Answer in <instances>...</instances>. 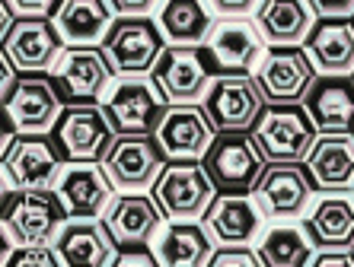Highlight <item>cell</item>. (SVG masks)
<instances>
[{
	"label": "cell",
	"instance_id": "cell-1",
	"mask_svg": "<svg viewBox=\"0 0 354 267\" xmlns=\"http://www.w3.org/2000/svg\"><path fill=\"white\" fill-rule=\"evenodd\" d=\"M99 106L115 137H153L163 115L169 112V102L153 77H115Z\"/></svg>",
	"mask_w": 354,
	"mask_h": 267
},
{
	"label": "cell",
	"instance_id": "cell-2",
	"mask_svg": "<svg viewBox=\"0 0 354 267\" xmlns=\"http://www.w3.org/2000/svg\"><path fill=\"white\" fill-rule=\"evenodd\" d=\"M99 48L115 77H150L166 51V39L153 17H118Z\"/></svg>",
	"mask_w": 354,
	"mask_h": 267
},
{
	"label": "cell",
	"instance_id": "cell-3",
	"mask_svg": "<svg viewBox=\"0 0 354 267\" xmlns=\"http://www.w3.org/2000/svg\"><path fill=\"white\" fill-rule=\"evenodd\" d=\"M201 166L211 185L217 188V195H252L268 162L249 130H230V134H217Z\"/></svg>",
	"mask_w": 354,
	"mask_h": 267
},
{
	"label": "cell",
	"instance_id": "cell-4",
	"mask_svg": "<svg viewBox=\"0 0 354 267\" xmlns=\"http://www.w3.org/2000/svg\"><path fill=\"white\" fill-rule=\"evenodd\" d=\"M249 134L265 162H306L319 140V128L304 106H268Z\"/></svg>",
	"mask_w": 354,
	"mask_h": 267
},
{
	"label": "cell",
	"instance_id": "cell-5",
	"mask_svg": "<svg viewBox=\"0 0 354 267\" xmlns=\"http://www.w3.org/2000/svg\"><path fill=\"white\" fill-rule=\"evenodd\" d=\"M67 210L55 188L41 191H19L3 197V233L13 235L19 248H39L51 245L61 226L67 223Z\"/></svg>",
	"mask_w": 354,
	"mask_h": 267
},
{
	"label": "cell",
	"instance_id": "cell-6",
	"mask_svg": "<svg viewBox=\"0 0 354 267\" xmlns=\"http://www.w3.org/2000/svg\"><path fill=\"white\" fill-rule=\"evenodd\" d=\"M201 108L217 134H230V130L256 128L268 102L252 73H217Z\"/></svg>",
	"mask_w": 354,
	"mask_h": 267
},
{
	"label": "cell",
	"instance_id": "cell-7",
	"mask_svg": "<svg viewBox=\"0 0 354 267\" xmlns=\"http://www.w3.org/2000/svg\"><path fill=\"white\" fill-rule=\"evenodd\" d=\"M252 197L268 223H294L310 210L316 185L304 162H268L252 188Z\"/></svg>",
	"mask_w": 354,
	"mask_h": 267
},
{
	"label": "cell",
	"instance_id": "cell-8",
	"mask_svg": "<svg viewBox=\"0 0 354 267\" xmlns=\"http://www.w3.org/2000/svg\"><path fill=\"white\" fill-rule=\"evenodd\" d=\"M150 77H153V83L160 86L169 106H201L217 70L205 48L166 45Z\"/></svg>",
	"mask_w": 354,
	"mask_h": 267
},
{
	"label": "cell",
	"instance_id": "cell-9",
	"mask_svg": "<svg viewBox=\"0 0 354 267\" xmlns=\"http://www.w3.org/2000/svg\"><path fill=\"white\" fill-rule=\"evenodd\" d=\"M64 166L51 134H19L3 153V197L55 188Z\"/></svg>",
	"mask_w": 354,
	"mask_h": 267
},
{
	"label": "cell",
	"instance_id": "cell-10",
	"mask_svg": "<svg viewBox=\"0 0 354 267\" xmlns=\"http://www.w3.org/2000/svg\"><path fill=\"white\" fill-rule=\"evenodd\" d=\"M48 80L55 83L64 106H99L115 73L102 48H64L51 67Z\"/></svg>",
	"mask_w": 354,
	"mask_h": 267
},
{
	"label": "cell",
	"instance_id": "cell-11",
	"mask_svg": "<svg viewBox=\"0 0 354 267\" xmlns=\"http://www.w3.org/2000/svg\"><path fill=\"white\" fill-rule=\"evenodd\" d=\"M150 195L166 219H205L217 188L211 185L201 162H166Z\"/></svg>",
	"mask_w": 354,
	"mask_h": 267
},
{
	"label": "cell",
	"instance_id": "cell-12",
	"mask_svg": "<svg viewBox=\"0 0 354 267\" xmlns=\"http://www.w3.org/2000/svg\"><path fill=\"white\" fill-rule=\"evenodd\" d=\"M64 162H102L106 150L115 140L102 106H64L58 124L51 130Z\"/></svg>",
	"mask_w": 354,
	"mask_h": 267
},
{
	"label": "cell",
	"instance_id": "cell-13",
	"mask_svg": "<svg viewBox=\"0 0 354 267\" xmlns=\"http://www.w3.org/2000/svg\"><path fill=\"white\" fill-rule=\"evenodd\" d=\"M252 77L268 106H304L319 73L304 48H268Z\"/></svg>",
	"mask_w": 354,
	"mask_h": 267
},
{
	"label": "cell",
	"instance_id": "cell-14",
	"mask_svg": "<svg viewBox=\"0 0 354 267\" xmlns=\"http://www.w3.org/2000/svg\"><path fill=\"white\" fill-rule=\"evenodd\" d=\"M166 153L157 137H115L102 156V169L118 195L150 191L166 166Z\"/></svg>",
	"mask_w": 354,
	"mask_h": 267
},
{
	"label": "cell",
	"instance_id": "cell-15",
	"mask_svg": "<svg viewBox=\"0 0 354 267\" xmlns=\"http://www.w3.org/2000/svg\"><path fill=\"white\" fill-rule=\"evenodd\" d=\"M201 223L217 248H256L268 229V217L252 195H217Z\"/></svg>",
	"mask_w": 354,
	"mask_h": 267
},
{
	"label": "cell",
	"instance_id": "cell-16",
	"mask_svg": "<svg viewBox=\"0 0 354 267\" xmlns=\"http://www.w3.org/2000/svg\"><path fill=\"white\" fill-rule=\"evenodd\" d=\"M205 51L217 73H252L268 45L252 17H217Z\"/></svg>",
	"mask_w": 354,
	"mask_h": 267
},
{
	"label": "cell",
	"instance_id": "cell-17",
	"mask_svg": "<svg viewBox=\"0 0 354 267\" xmlns=\"http://www.w3.org/2000/svg\"><path fill=\"white\" fill-rule=\"evenodd\" d=\"M55 195L61 197L71 219H102L118 191L109 181L102 162H64L55 181Z\"/></svg>",
	"mask_w": 354,
	"mask_h": 267
},
{
	"label": "cell",
	"instance_id": "cell-18",
	"mask_svg": "<svg viewBox=\"0 0 354 267\" xmlns=\"http://www.w3.org/2000/svg\"><path fill=\"white\" fill-rule=\"evenodd\" d=\"M102 223L118 248H150L166 217L160 210V204L153 201V195L128 191V195L112 197V204L102 213Z\"/></svg>",
	"mask_w": 354,
	"mask_h": 267
},
{
	"label": "cell",
	"instance_id": "cell-19",
	"mask_svg": "<svg viewBox=\"0 0 354 267\" xmlns=\"http://www.w3.org/2000/svg\"><path fill=\"white\" fill-rule=\"evenodd\" d=\"M3 112L17 134H51L64 112V102L48 77L26 73L19 77L13 96L3 102Z\"/></svg>",
	"mask_w": 354,
	"mask_h": 267
},
{
	"label": "cell",
	"instance_id": "cell-20",
	"mask_svg": "<svg viewBox=\"0 0 354 267\" xmlns=\"http://www.w3.org/2000/svg\"><path fill=\"white\" fill-rule=\"evenodd\" d=\"M153 137L169 162H201L217 130L201 106H169Z\"/></svg>",
	"mask_w": 354,
	"mask_h": 267
},
{
	"label": "cell",
	"instance_id": "cell-21",
	"mask_svg": "<svg viewBox=\"0 0 354 267\" xmlns=\"http://www.w3.org/2000/svg\"><path fill=\"white\" fill-rule=\"evenodd\" d=\"M304 229L319 251H351L354 245V191H316Z\"/></svg>",
	"mask_w": 354,
	"mask_h": 267
},
{
	"label": "cell",
	"instance_id": "cell-22",
	"mask_svg": "<svg viewBox=\"0 0 354 267\" xmlns=\"http://www.w3.org/2000/svg\"><path fill=\"white\" fill-rule=\"evenodd\" d=\"M64 51L55 19L41 17H17L13 32L3 39V55H10V61L19 67V73H51L55 61Z\"/></svg>",
	"mask_w": 354,
	"mask_h": 267
},
{
	"label": "cell",
	"instance_id": "cell-23",
	"mask_svg": "<svg viewBox=\"0 0 354 267\" xmlns=\"http://www.w3.org/2000/svg\"><path fill=\"white\" fill-rule=\"evenodd\" d=\"M61 267H109L118 255L102 219H67L51 242Z\"/></svg>",
	"mask_w": 354,
	"mask_h": 267
},
{
	"label": "cell",
	"instance_id": "cell-24",
	"mask_svg": "<svg viewBox=\"0 0 354 267\" xmlns=\"http://www.w3.org/2000/svg\"><path fill=\"white\" fill-rule=\"evenodd\" d=\"M252 19L268 48H304L319 23L310 0H259Z\"/></svg>",
	"mask_w": 354,
	"mask_h": 267
},
{
	"label": "cell",
	"instance_id": "cell-25",
	"mask_svg": "<svg viewBox=\"0 0 354 267\" xmlns=\"http://www.w3.org/2000/svg\"><path fill=\"white\" fill-rule=\"evenodd\" d=\"M150 248L163 267H207L217 245L201 219H166Z\"/></svg>",
	"mask_w": 354,
	"mask_h": 267
},
{
	"label": "cell",
	"instance_id": "cell-26",
	"mask_svg": "<svg viewBox=\"0 0 354 267\" xmlns=\"http://www.w3.org/2000/svg\"><path fill=\"white\" fill-rule=\"evenodd\" d=\"M319 134H354V77H316L304 99Z\"/></svg>",
	"mask_w": 354,
	"mask_h": 267
},
{
	"label": "cell",
	"instance_id": "cell-27",
	"mask_svg": "<svg viewBox=\"0 0 354 267\" xmlns=\"http://www.w3.org/2000/svg\"><path fill=\"white\" fill-rule=\"evenodd\" d=\"M153 19L166 45L179 48H205L217 26V13L207 0H160Z\"/></svg>",
	"mask_w": 354,
	"mask_h": 267
},
{
	"label": "cell",
	"instance_id": "cell-28",
	"mask_svg": "<svg viewBox=\"0 0 354 267\" xmlns=\"http://www.w3.org/2000/svg\"><path fill=\"white\" fill-rule=\"evenodd\" d=\"M51 19L64 48H99L118 17L112 13L109 0H61Z\"/></svg>",
	"mask_w": 354,
	"mask_h": 267
},
{
	"label": "cell",
	"instance_id": "cell-29",
	"mask_svg": "<svg viewBox=\"0 0 354 267\" xmlns=\"http://www.w3.org/2000/svg\"><path fill=\"white\" fill-rule=\"evenodd\" d=\"M304 166L316 191H354V134H319Z\"/></svg>",
	"mask_w": 354,
	"mask_h": 267
},
{
	"label": "cell",
	"instance_id": "cell-30",
	"mask_svg": "<svg viewBox=\"0 0 354 267\" xmlns=\"http://www.w3.org/2000/svg\"><path fill=\"white\" fill-rule=\"evenodd\" d=\"M316 73L322 77H351L354 73V23L351 19H319L304 41Z\"/></svg>",
	"mask_w": 354,
	"mask_h": 267
},
{
	"label": "cell",
	"instance_id": "cell-31",
	"mask_svg": "<svg viewBox=\"0 0 354 267\" xmlns=\"http://www.w3.org/2000/svg\"><path fill=\"white\" fill-rule=\"evenodd\" d=\"M256 255L262 267H313L319 248L306 235L304 223H268L262 239L256 242Z\"/></svg>",
	"mask_w": 354,
	"mask_h": 267
},
{
	"label": "cell",
	"instance_id": "cell-32",
	"mask_svg": "<svg viewBox=\"0 0 354 267\" xmlns=\"http://www.w3.org/2000/svg\"><path fill=\"white\" fill-rule=\"evenodd\" d=\"M207 267H262L256 248H217Z\"/></svg>",
	"mask_w": 354,
	"mask_h": 267
},
{
	"label": "cell",
	"instance_id": "cell-33",
	"mask_svg": "<svg viewBox=\"0 0 354 267\" xmlns=\"http://www.w3.org/2000/svg\"><path fill=\"white\" fill-rule=\"evenodd\" d=\"M10 267H61V261L51 245H39V248H19L17 261Z\"/></svg>",
	"mask_w": 354,
	"mask_h": 267
},
{
	"label": "cell",
	"instance_id": "cell-34",
	"mask_svg": "<svg viewBox=\"0 0 354 267\" xmlns=\"http://www.w3.org/2000/svg\"><path fill=\"white\" fill-rule=\"evenodd\" d=\"M17 17H41V19H51L58 13L61 0H7Z\"/></svg>",
	"mask_w": 354,
	"mask_h": 267
},
{
	"label": "cell",
	"instance_id": "cell-35",
	"mask_svg": "<svg viewBox=\"0 0 354 267\" xmlns=\"http://www.w3.org/2000/svg\"><path fill=\"white\" fill-rule=\"evenodd\" d=\"M109 267H163L153 255V248H118L115 261Z\"/></svg>",
	"mask_w": 354,
	"mask_h": 267
},
{
	"label": "cell",
	"instance_id": "cell-36",
	"mask_svg": "<svg viewBox=\"0 0 354 267\" xmlns=\"http://www.w3.org/2000/svg\"><path fill=\"white\" fill-rule=\"evenodd\" d=\"M319 19H354V0H310Z\"/></svg>",
	"mask_w": 354,
	"mask_h": 267
},
{
	"label": "cell",
	"instance_id": "cell-37",
	"mask_svg": "<svg viewBox=\"0 0 354 267\" xmlns=\"http://www.w3.org/2000/svg\"><path fill=\"white\" fill-rule=\"evenodd\" d=\"M115 17H153L160 0H109Z\"/></svg>",
	"mask_w": 354,
	"mask_h": 267
},
{
	"label": "cell",
	"instance_id": "cell-38",
	"mask_svg": "<svg viewBox=\"0 0 354 267\" xmlns=\"http://www.w3.org/2000/svg\"><path fill=\"white\" fill-rule=\"evenodd\" d=\"M217 17H252L259 0H207Z\"/></svg>",
	"mask_w": 354,
	"mask_h": 267
},
{
	"label": "cell",
	"instance_id": "cell-39",
	"mask_svg": "<svg viewBox=\"0 0 354 267\" xmlns=\"http://www.w3.org/2000/svg\"><path fill=\"white\" fill-rule=\"evenodd\" d=\"M313 267H354L351 251H319Z\"/></svg>",
	"mask_w": 354,
	"mask_h": 267
},
{
	"label": "cell",
	"instance_id": "cell-40",
	"mask_svg": "<svg viewBox=\"0 0 354 267\" xmlns=\"http://www.w3.org/2000/svg\"><path fill=\"white\" fill-rule=\"evenodd\" d=\"M351 255H354V245H351Z\"/></svg>",
	"mask_w": 354,
	"mask_h": 267
},
{
	"label": "cell",
	"instance_id": "cell-41",
	"mask_svg": "<svg viewBox=\"0 0 354 267\" xmlns=\"http://www.w3.org/2000/svg\"><path fill=\"white\" fill-rule=\"evenodd\" d=\"M351 77H354V73H351Z\"/></svg>",
	"mask_w": 354,
	"mask_h": 267
},
{
	"label": "cell",
	"instance_id": "cell-42",
	"mask_svg": "<svg viewBox=\"0 0 354 267\" xmlns=\"http://www.w3.org/2000/svg\"><path fill=\"white\" fill-rule=\"evenodd\" d=\"M351 23H354V19H351Z\"/></svg>",
	"mask_w": 354,
	"mask_h": 267
}]
</instances>
